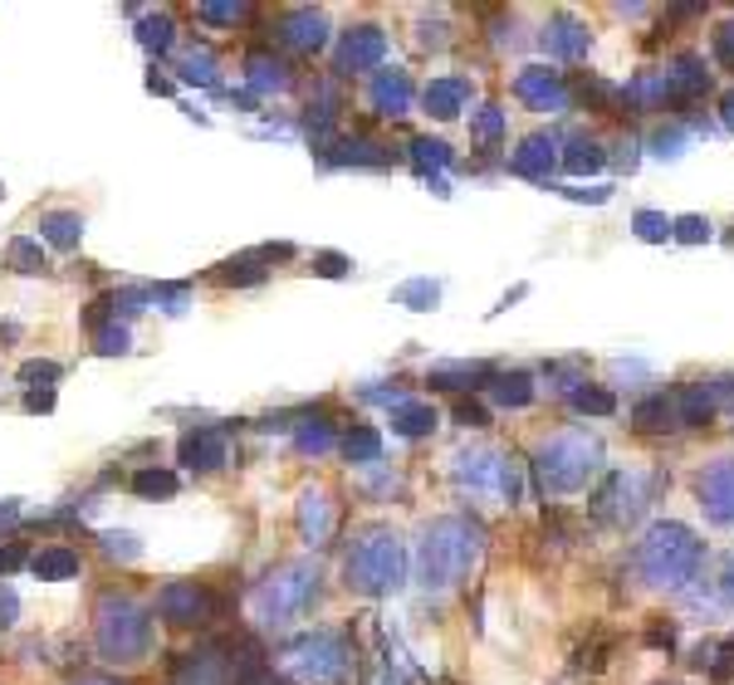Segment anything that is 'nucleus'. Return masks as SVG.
I'll return each mask as SVG.
<instances>
[{"label": "nucleus", "mask_w": 734, "mask_h": 685, "mask_svg": "<svg viewBox=\"0 0 734 685\" xmlns=\"http://www.w3.org/2000/svg\"><path fill=\"white\" fill-rule=\"evenodd\" d=\"M29 568H35L39 577H69V573H78V553L64 544H49V548H39V558Z\"/></svg>", "instance_id": "obj_24"}, {"label": "nucleus", "mask_w": 734, "mask_h": 685, "mask_svg": "<svg viewBox=\"0 0 734 685\" xmlns=\"http://www.w3.org/2000/svg\"><path fill=\"white\" fill-rule=\"evenodd\" d=\"M714 49H720V59H724V64H734V25H724V29H720Z\"/></svg>", "instance_id": "obj_40"}, {"label": "nucleus", "mask_w": 734, "mask_h": 685, "mask_svg": "<svg viewBox=\"0 0 734 685\" xmlns=\"http://www.w3.org/2000/svg\"><path fill=\"white\" fill-rule=\"evenodd\" d=\"M558 162V142L553 137H528V142H519V152L509 157V166H514L519 176H548V166Z\"/></svg>", "instance_id": "obj_13"}, {"label": "nucleus", "mask_w": 734, "mask_h": 685, "mask_svg": "<svg viewBox=\"0 0 734 685\" xmlns=\"http://www.w3.org/2000/svg\"><path fill=\"white\" fill-rule=\"evenodd\" d=\"M602 656H607V636H597L593 646H583V651H577V665H587V671H597V665H602Z\"/></svg>", "instance_id": "obj_35"}, {"label": "nucleus", "mask_w": 734, "mask_h": 685, "mask_svg": "<svg viewBox=\"0 0 734 685\" xmlns=\"http://www.w3.org/2000/svg\"><path fill=\"white\" fill-rule=\"evenodd\" d=\"M401 573H407V553L387 528H372L348 553V583L358 593H391V587H401Z\"/></svg>", "instance_id": "obj_4"}, {"label": "nucleus", "mask_w": 734, "mask_h": 685, "mask_svg": "<svg viewBox=\"0 0 734 685\" xmlns=\"http://www.w3.org/2000/svg\"><path fill=\"white\" fill-rule=\"evenodd\" d=\"M661 84H665V98H691V94H705V88H710V68H705V59L681 54V59H675V64L661 74Z\"/></svg>", "instance_id": "obj_12"}, {"label": "nucleus", "mask_w": 734, "mask_h": 685, "mask_svg": "<svg viewBox=\"0 0 734 685\" xmlns=\"http://www.w3.org/2000/svg\"><path fill=\"white\" fill-rule=\"evenodd\" d=\"M465 78H436V84L426 88V108L431 117H460V108H465Z\"/></svg>", "instance_id": "obj_20"}, {"label": "nucleus", "mask_w": 734, "mask_h": 685, "mask_svg": "<svg viewBox=\"0 0 734 685\" xmlns=\"http://www.w3.org/2000/svg\"><path fill=\"white\" fill-rule=\"evenodd\" d=\"M0 196H5V186H0Z\"/></svg>", "instance_id": "obj_48"}, {"label": "nucleus", "mask_w": 734, "mask_h": 685, "mask_svg": "<svg viewBox=\"0 0 734 685\" xmlns=\"http://www.w3.org/2000/svg\"><path fill=\"white\" fill-rule=\"evenodd\" d=\"M544 45L553 49L558 59H583L587 54V29L577 25V20H568V15H558L553 25L544 29Z\"/></svg>", "instance_id": "obj_15"}, {"label": "nucleus", "mask_w": 734, "mask_h": 685, "mask_svg": "<svg viewBox=\"0 0 734 685\" xmlns=\"http://www.w3.org/2000/svg\"><path fill=\"white\" fill-rule=\"evenodd\" d=\"M651 475H636V470H612L607 475V485L597 489V514L612 519V524H632L636 514H642L646 505H651Z\"/></svg>", "instance_id": "obj_6"}, {"label": "nucleus", "mask_w": 734, "mask_h": 685, "mask_svg": "<svg viewBox=\"0 0 734 685\" xmlns=\"http://www.w3.org/2000/svg\"><path fill=\"white\" fill-rule=\"evenodd\" d=\"M700 505L714 524H734V460H714L700 475Z\"/></svg>", "instance_id": "obj_8"}, {"label": "nucleus", "mask_w": 734, "mask_h": 685, "mask_svg": "<svg viewBox=\"0 0 734 685\" xmlns=\"http://www.w3.org/2000/svg\"><path fill=\"white\" fill-rule=\"evenodd\" d=\"M700 558H705L700 538L685 524H651L646 538L636 544V568L651 587H685L700 568Z\"/></svg>", "instance_id": "obj_2"}, {"label": "nucleus", "mask_w": 734, "mask_h": 685, "mask_svg": "<svg viewBox=\"0 0 734 685\" xmlns=\"http://www.w3.org/2000/svg\"><path fill=\"white\" fill-rule=\"evenodd\" d=\"M495 401H499V407H528V401H534V382H528L524 372L495 377Z\"/></svg>", "instance_id": "obj_25"}, {"label": "nucleus", "mask_w": 734, "mask_h": 685, "mask_svg": "<svg viewBox=\"0 0 734 685\" xmlns=\"http://www.w3.org/2000/svg\"><path fill=\"white\" fill-rule=\"evenodd\" d=\"M372 98H377V108L382 113H391V117H401L411 108V84H407V74H377L372 78Z\"/></svg>", "instance_id": "obj_18"}, {"label": "nucleus", "mask_w": 734, "mask_h": 685, "mask_svg": "<svg viewBox=\"0 0 734 685\" xmlns=\"http://www.w3.org/2000/svg\"><path fill=\"white\" fill-rule=\"evenodd\" d=\"M157 612L166 616V622H206V616L215 612V602H211V593L206 587H196V583H172L162 597H157Z\"/></svg>", "instance_id": "obj_9"}, {"label": "nucleus", "mask_w": 734, "mask_h": 685, "mask_svg": "<svg viewBox=\"0 0 734 685\" xmlns=\"http://www.w3.org/2000/svg\"><path fill=\"white\" fill-rule=\"evenodd\" d=\"M323 274H343V260H338V254H323Z\"/></svg>", "instance_id": "obj_45"}, {"label": "nucleus", "mask_w": 734, "mask_h": 685, "mask_svg": "<svg viewBox=\"0 0 734 685\" xmlns=\"http://www.w3.org/2000/svg\"><path fill=\"white\" fill-rule=\"evenodd\" d=\"M39 231H45V240H54V245H74L78 231H84V221H78V215H69V211H54V215H45V221H39Z\"/></svg>", "instance_id": "obj_26"}, {"label": "nucleus", "mask_w": 734, "mask_h": 685, "mask_svg": "<svg viewBox=\"0 0 734 685\" xmlns=\"http://www.w3.org/2000/svg\"><path fill=\"white\" fill-rule=\"evenodd\" d=\"M133 489H137V495H172V489H176V475H166V470H137V475H133Z\"/></svg>", "instance_id": "obj_31"}, {"label": "nucleus", "mask_w": 734, "mask_h": 685, "mask_svg": "<svg viewBox=\"0 0 734 685\" xmlns=\"http://www.w3.org/2000/svg\"><path fill=\"white\" fill-rule=\"evenodd\" d=\"M720 113H724V123H730V127H734V88H730V94H724V103H720Z\"/></svg>", "instance_id": "obj_46"}, {"label": "nucleus", "mask_w": 734, "mask_h": 685, "mask_svg": "<svg viewBox=\"0 0 734 685\" xmlns=\"http://www.w3.org/2000/svg\"><path fill=\"white\" fill-rule=\"evenodd\" d=\"M299 528H303V538H328V528H333V514H328V499L323 495H303V509H299Z\"/></svg>", "instance_id": "obj_23"}, {"label": "nucleus", "mask_w": 734, "mask_h": 685, "mask_svg": "<svg viewBox=\"0 0 734 685\" xmlns=\"http://www.w3.org/2000/svg\"><path fill=\"white\" fill-rule=\"evenodd\" d=\"M313 597V583H309V568H284L279 583L264 587V602H270V612H299L303 602Z\"/></svg>", "instance_id": "obj_11"}, {"label": "nucleus", "mask_w": 734, "mask_h": 685, "mask_svg": "<svg viewBox=\"0 0 734 685\" xmlns=\"http://www.w3.org/2000/svg\"><path fill=\"white\" fill-rule=\"evenodd\" d=\"M534 465H538L544 489L568 495V489H583L587 475L602 465V446H597V436H587V431H563V436H553V440L538 446Z\"/></svg>", "instance_id": "obj_3"}, {"label": "nucleus", "mask_w": 734, "mask_h": 685, "mask_svg": "<svg viewBox=\"0 0 734 685\" xmlns=\"http://www.w3.org/2000/svg\"><path fill=\"white\" fill-rule=\"evenodd\" d=\"M88 685H108V681H88Z\"/></svg>", "instance_id": "obj_47"}, {"label": "nucleus", "mask_w": 734, "mask_h": 685, "mask_svg": "<svg viewBox=\"0 0 734 685\" xmlns=\"http://www.w3.org/2000/svg\"><path fill=\"white\" fill-rule=\"evenodd\" d=\"M309 426H313V421H309ZM299 446L303 450H328V431H323V421L313 431H299Z\"/></svg>", "instance_id": "obj_37"}, {"label": "nucleus", "mask_w": 734, "mask_h": 685, "mask_svg": "<svg viewBox=\"0 0 734 685\" xmlns=\"http://www.w3.org/2000/svg\"><path fill=\"white\" fill-rule=\"evenodd\" d=\"M343 450H348V460H377L382 440H377V431L372 426H352L348 436H343Z\"/></svg>", "instance_id": "obj_28"}, {"label": "nucleus", "mask_w": 734, "mask_h": 685, "mask_svg": "<svg viewBox=\"0 0 734 685\" xmlns=\"http://www.w3.org/2000/svg\"><path fill=\"white\" fill-rule=\"evenodd\" d=\"M25 382H54L59 377V368L54 362H25V372H20Z\"/></svg>", "instance_id": "obj_36"}, {"label": "nucleus", "mask_w": 734, "mask_h": 685, "mask_svg": "<svg viewBox=\"0 0 734 685\" xmlns=\"http://www.w3.org/2000/svg\"><path fill=\"white\" fill-rule=\"evenodd\" d=\"M182 460H186V465H196V470L225 465V440L215 436V431H196V436L182 440Z\"/></svg>", "instance_id": "obj_19"}, {"label": "nucleus", "mask_w": 734, "mask_h": 685, "mask_svg": "<svg viewBox=\"0 0 734 685\" xmlns=\"http://www.w3.org/2000/svg\"><path fill=\"white\" fill-rule=\"evenodd\" d=\"M573 407H577V411H593V416H607V411H612L617 401H612V391L587 387V382H583V387L573 391Z\"/></svg>", "instance_id": "obj_30"}, {"label": "nucleus", "mask_w": 734, "mask_h": 685, "mask_svg": "<svg viewBox=\"0 0 734 685\" xmlns=\"http://www.w3.org/2000/svg\"><path fill=\"white\" fill-rule=\"evenodd\" d=\"M563 166L568 172H597V166H602V147L587 142V137H573V142H568Z\"/></svg>", "instance_id": "obj_27"}, {"label": "nucleus", "mask_w": 734, "mask_h": 685, "mask_svg": "<svg viewBox=\"0 0 734 685\" xmlns=\"http://www.w3.org/2000/svg\"><path fill=\"white\" fill-rule=\"evenodd\" d=\"M382 49H387V39H382V29H352L348 39H343V54L338 64L343 68H372L382 59Z\"/></svg>", "instance_id": "obj_14"}, {"label": "nucleus", "mask_w": 734, "mask_h": 685, "mask_svg": "<svg viewBox=\"0 0 734 685\" xmlns=\"http://www.w3.org/2000/svg\"><path fill=\"white\" fill-rule=\"evenodd\" d=\"M485 377H489L485 362H450V368H436V372H431V382H436V387H450V391L480 387Z\"/></svg>", "instance_id": "obj_21"}, {"label": "nucleus", "mask_w": 734, "mask_h": 685, "mask_svg": "<svg viewBox=\"0 0 734 685\" xmlns=\"http://www.w3.org/2000/svg\"><path fill=\"white\" fill-rule=\"evenodd\" d=\"M499 127H505V123H499V108H485V113H480V137H485V142H495Z\"/></svg>", "instance_id": "obj_38"}, {"label": "nucleus", "mask_w": 734, "mask_h": 685, "mask_svg": "<svg viewBox=\"0 0 734 685\" xmlns=\"http://www.w3.org/2000/svg\"><path fill=\"white\" fill-rule=\"evenodd\" d=\"M514 94L524 98V103H534L538 113H558V108H568V84L558 74H548V68H524V74L514 78Z\"/></svg>", "instance_id": "obj_10"}, {"label": "nucleus", "mask_w": 734, "mask_h": 685, "mask_svg": "<svg viewBox=\"0 0 734 685\" xmlns=\"http://www.w3.org/2000/svg\"><path fill=\"white\" fill-rule=\"evenodd\" d=\"M147 636H152V626H147V612L137 602H127V597L103 602V612H98V651H103L108 661H133V656H142Z\"/></svg>", "instance_id": "obj_5"}, {"label": "nucleus", "mask_w": 734, "mask_h": 685, "mask_svg": "<svg viewBox=\"0 0 734 685\" xmlns=\"http://www.w3.org/2000/svg\"><path fill=\"white\" fill-rule=\"evenodd\" d=\"M636 235H642V240H665V235H671V221H665L661 211H636Z\"/></svg>", "instance_id": "obj_32"}, {"label": "nucleus", "mask_w": 734, "mask_h": 685, "mask_svg": "<svg viewBox=\"0 0 734 685\" xmlns=\"http://www.w3.org/2000/svg\"><path fill=\"white\" fill-rule=\"evenodd\" d=\"M671 235L675 240H685V245H700V240H710V221H700V215H681V221L671 225Z\"/></svg>", "instance_id": "obj_33"}, {"label": "nucleus", "mask_w": 734, "mask_h": 685, "mask_svg": "<svg viewBox=\"0 0 734 685\" xmlns=\"http://www.w3.org/2000/svg\"><path fill=\"white\" fill-rule=\"evenodd\" d=\"M720 597H724V602H734V553L730 558H724V573H720Z\"/></svg>", "instance_id": "obj_42"}, {"label": "nucleus", "mask_w": 734, "mask_h": 685, "mask_svg": "<svg viewBox=\"0 0 734 685\" xmlns=\"http://www.w3.org/2000/svg\"><path fill=\"white\" fill-rule=\"evenodd\" d=\"M10 264H15L20 274H39V270H45V250H39V240H15V245H10Z\"/></svg>", "instance_id": "obj_29"}, {"label": "nucleus", "mask_w": 734, "mask_h": 685, "mask_svg": "<svg viewBox=\"0 0 734 685\" xmlns=\"http://www.w3.org/2000/svg\"><path fill=\"white\" fill-rule=\"evenodd\" d=\"M632 421L642 431H675V426H681V416H675V391H671V397H665V391H656V397L636 401Z\"/></svg>", "instance_id": "obj_16"}, {"label": "nucleus", "mask_w": 734, "mask_h": 685, "mask_svg": "<svg viewBox=\"0 0 734 685\" xmlns=\"http://www.w3.org/2000/svg\"><path fill=\"white\" fill-rule=\"evenodd\" d=\"M20 563H25V553H20L15 544H0V573H15Z\"/></svg>", "instance_id": "obj_39"}, {"label": "nucleus", "mask_w": 734, "mask_h": 685, "mask_svg": "<svg viewBox=\"0 0 734 685\" xmlns=\"http://www.w3.org/2000/svg\"><path fill=\"white\" fill-rule=\"evenodd\" d=\"M279 35L289 39L294 49H319L323 45V15L319 10H289L279 25Z\"/></svg>", "instance_id": "obj_17"}, {"label": "nucleus", "mask_w": 734, "mask_h": 685, "mask_svg": "<svg viewBox=\"0 0 734 685\" xmlns=\"http://www.w3.org/2000/svg\"><path fill=\"white\" fill-rule=\"evenodd\" d=\"M10 616H15V597L0 593V626H10Z\"/></svg>", "instance_id": "obj_44"}, {"label": "nucleus", "mask_w": 734, "mask_h": 685, "mask_svg": "<svg viewBox=\"0 0 734 685\" xmlns=\"http://www.w3.org/2000/svg\"><path fill=\"white\" fill-rule=\"evenodd\" d=\"M411 162L416 166H446V142H431V137L411 142Z\"/></svg>", "instance_id": "obj_34"}, {"label": "nucleus", "mask_w": 734, "mask_h": 685, "mask_svg": "<svg viewBox=\"0 0 734 685\" xmlns=\"http://www.w3.org/2000/svg\"><path fill=\"white\" fill-rule=\"evenodd\" d=\"M343 665H348V651H343V642L328 632L299 636V646H294V671L309 675V681H338Z\"/></svg>", "instance_id": "obj_7"}, {"label": "nucleus", "mask_w": 734, "mask_h": 685, "mask_svg": "<svg viewBox=\"0 0 734 685\" xmlns=\"http://www.w3.org/2000/svg\"><path fill=\"white\" fill-rule=\"evenodd\" d=\"M480 544H485V534H480V524H470V519H436V524L426 528V538H421V583L426 587H456L460 577L470 573V563L480 558Z\"/></svg>", "instance_id": "obj_1"}, {"label": "nucleus", "mask_w": 734, "mask_h": 685, "mask_svg": "<svg viewBox=\"0 0 734 685\" xmlns=\"http://www.w3.org/2000/svg\"><path fill=\"white\" fill-rule=\"evenodd\" d=\"M391 426H397L401 436H426V431L436 426V411H431L426 401H397V411H391Z\"/></svg>", "instance_id": "obj_22"}, {"label": "nucleus", "mask_w": 734, "mask_h": 685, "mask_svg": "<svg viewBox=\"0 0 734 685\" xmlns=\"http://www.w3.org/2000/svg\"><path fill=\"white\" fill-rule=\"evenodd\" d=\"M206 20H240V5H201Z\"/></svg>", "instance_id": "obj_43"}, {"label": "nucleus", "mask_w": 734, "mask_h": 685, "mask_svg": "<svg viewBox=\"0 0 734 685\" xmlns=\"http://www.w3.org/2000/svg\"><path fill=\"white\" fill-rule=\"evenodd\" d=\"M681 142H685V133H681V127H671V133H656V147H661V157H665V152H675Z\"/></svg>", "instance_id": "obj_41"}]
</instances>
